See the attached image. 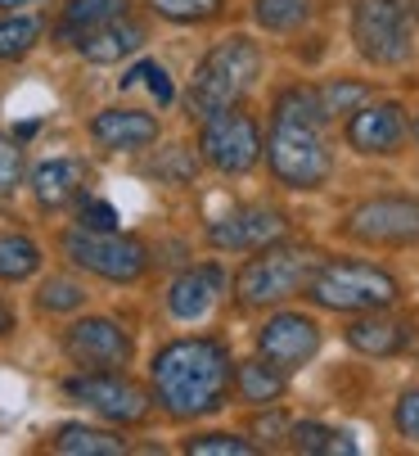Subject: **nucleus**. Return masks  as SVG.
<instances>
[{
  "mask_svg": "<svg viewBox=\"0 0 419 456\" xmlns=\"http://www.w3.org/2000/svg\"><path fill=\"white\" fill-rule=\"evenodd\" d=\"M149 379L167 416L194 420L226 407V394L235 384V362L217 339H176L154 357Z\"/></svg>",
  "mask_w": 419,
  "mask_h": 456,
  "instance_id": "obj_1",
  "label": "nucleus"
},
{
  "mask_svg": "<svg viewBox=\"0 0 419 456\" xmlns=\"http://www.w3.org/2000/svg\"><path fill=\"white\" fill-rule=\"evenodd\" d=\"M325 122L329 109L320 100V91L294 86L275 100V126L266 141V163L270 176L289 190H316L329 181L334 172V154L325 145Z\"/></svg>",
  "mask_w": 419,
  "mask_h": 456,
  "instance_id": "obj_2",
  "label": "nucleus"
},
{
  "mask_svg": "<svg viewBox=\"0 0 419 456\" xmlns=\"http://www.w3.org/2000/svg\"><path fill=\"white\" fill-rule=\"evenodd\" d=\"M257 77H262L257 45L248 37H230V41H222V45H213V50L203 54V63L194 69V82H189L185 104L203 122V118H213L222 109H235Z\"/></svg>",
  "mask_w": 419,
  "mask_h": 456,
  "instance_id": "obj_3",
  "label": "nucleus"
},
{
  "mask_svg": "<svg viewBox=\"0 0 419 456\" xmlns=\"http://www.w3.org/2000/svg\"><path fill=\"white\" fill-rule=\"evenodd\" d=\"M397 276H388L383 267L370 263H347V257H334V263H320L307 281V298L320 303L325 312H379L397 303Z\"/></svg>",
  "mask_w": 419,
  "mask_h": 456,
  "instance_id": "obj_4",
  "label": "nucleus"
},
{
  "mask_svg": "<svg viewBox=\"0 0 419 456\" xmlns=\"http://www.w3.org/2000/svg\"><path fill=\"white\" fill-rule=\"evenodd\" d=\"M316 253L307 244H285L275 240L266 248H257V257L235 276V298L248 303V307H262V303H279V298H294L307 289L311 272H316Z\"/></svg>",
  "mask_w": 419,
  "mask_h": 456,
  "instance_id": "obj_5",
  "label": "nucleus"
},
{
  "mask_svg": "<svg viewBox=\"0 0 419 456\" xmlns=\"http://www.w3.org/2000/svg\"><path fill=\"white\" fill-rule=\"evenodd\" d=\"M352 37L357 50L379 63V69H397L415 54V23L406 0H357L352 5Z\"/></svg>",
  "mask_w": 419,
  "mask_h": 456,
  "instance_id": "obj_6",
  "label": "nucleus"
},
{
  "mask_svg": "<svg viewBox=\"0 0 419 456\" xmlns=\"http://www.w3.org/2000/svg\"><path fill=\"white\" fill-rule=\"evenodd\" d=\"M63 253L73 257L77 267H86V272H95L104 281H117V285L122 281H135L140 272L149 267L145 244L126 240L117 231H86V226H77V231L63 235Z\"/></svg>",
  "mask_w": 419,
  "mask_h": 456,
  "instance_id": "obj_7",
  "label": "nucleus"
},
{
  "mask_svg": "<svg viewBox=\"0 0 419 456\" xmlns=\"http://www.w3.org/2000/svg\"><path fill=\"white\" fill-rule=\"evenodd\" d=\"M342 231L375 244V248H401V244H419V200H401V194H383V200H366L347 213Z\"/></svg>",
  "mask_w": 419,
  "mask_h": 456,
  "instance_id": "obj_8",
  "label": "nucleus"
},
{
  "mask_svg": "<svg viewBox=\"0 0 419 456\" xmlns=\"http://www.w3.org/2000/svg\"><path fill=\"white\" fill-rule=\"evenodd\" d=\"M198 150L203 159L213 163L226 176L248 172L262 159V136H257V122L239 109H222L213 118H203V132H198Z\"/></svg>",
  "mask_w": 419,
  "mask_h": 456,
  "instance_id": "obj_9",
  "label": "nucleus"
},
{
  "mask_svg": "<svg viewBox=\"0 0 419 456\" xmlns=\"http://www.w3.org/2000/svg\"><path fill=\"white\" fill-rule=\"evenodd\" d=\"M63 394L68 398H77L86 407H95L104 420L113 425H135V420H145L149 411V398H145V388L131 384L126 375L117 370H86V375H73L63 384Z\"/></svg>",
  "mask_w": 419,
  "mask_h": 456,
  "instance_id": "obj_10",
  "label": "nucleus"
},
{
  "mask_svg": "<svg viewBox=\"0 0 419 456\" xmlns=\"http://www.w3.org/2000/svg\"><path fill=\"white\" fill-rule=\"evenodd\" d=\"M63 348L82 370H122L131 362V335L109 316H86L63 335Z\"/></svg>",
  "mask_w": 419,
  "mask_h": 456,
  "instance_id": "obj_11",
  "label": "nucleus"
},
{
  "mask_svg": "<svg viewBox=\"0 0 419 456\" xmlns=\"http://www.w3.org/2000/svg\"><path fill=\"white\" fill-rule=\"evenodd\" d=\"M257 348L262 357H270L275 366H285V370H298L316 357L320 348V325L302 312H275L266 325H262V335H257Z\"/></svg>",
  "mask_w": 419,
  "mask_h": 456,
  "instance_id": "obj_12",
  "label": "nucleus"
},
{
  "mask_svg": "<svg viewBox=\"0 0 419 456\" xmlns=\"http://www.w3.org/2000/svg\"><path fill=\"white\" fill-rule=\"evenodd\" d=\"M275 240H285V213L266 208V204H248V208L207 226V244L226 248V253H257Z\"/></svg>",
  "mask_w": 419,
  "mask_h": 456,
  "instance_id": "obj_13",
  "label": "nucleus"
},
{
  "mask_svg": "<svg viewBox=\"0 0 419 456\" xmlns=\"http://www.w3.org/2000/svg\"><path fill=\"white\" fill-rule=\"evenodd\" d=\"M406 141V113L401 104L383 100V104H361L347 118V145L357 154H397Z\"/></svg>",
  "mask_w": 419,
  "mask_h": 456,
  "instance_id": "obj_14",
  "label": "nucleus"
},
{
  "mask_svg": "<svg viewBox=\"0 0 419 456\" xmlns=\"http://www.w3.org/2000/svg\"><path fill=\"white\" fill-rule=\"evenodd\" d=\"M91 185V167L82 159H50L32 172V194L41 208H68Z\"/></svg>",
  "mask_w": 419,
  "mask_h": 456,
  "instance_id": "obj_15",
  "label": "nucleus"
},
{
  "mask_svg": "<svg viewBox=\"0 0 419 456\" xmlns=\"http://www.w3.org/2000/svg\"><path fill=\"white\" fill-rule=\"evenodd\" d=\"M91 136H95V145L117 150V154L122 150H145V145L158 141V122L140 109H104L91 122Z\"/></svg>",
  "mask_w": 419,
  "mask_h": 456,
  "instance_id": "obj_16",
  "label": "nucleus"
},
{
  "mask_svg": "<svg viewBox=\"0 0 419 456\" xmlns=\"http://www.w3.org/2000/svg\"><path fill=\"white\" fill-rule=\"evenodd\" d=\"M342 339L366 357H392V353L406 348V321L388 316L383 307L379 312H357V321H347Z\"/></svg>",
  "mask_w": 419,
  "mask_h": 456,
  "instance_id": "obj_17",
  "label": "nucleus"
},
{
  "mask_svg": "<svg viewBox=\"0 0 419 456\" xmlns=\"http://www.w3.org/2000/svg\"><path fill=\"white\" fill-rule=\"evenodd\" d=\"M222 281H226L222 267H194V272L176 276V285L167 289L172 316H181V321L207 316V312H213V303H217V294H222Z\"/></svg>",
  "mask_w": 419,
  "mask_h": 456,
  "instance_id": "obj_18",
  "label": "nucleus"
},
{
  "mask_svg": "<svg viewBox=\"0 0 419 456\" xmlns=\"http://www.w3.org/2000/svg\"><path fill=\"white\" fill-rule=\"evenodd\" d=\"M140 45H145V28H140L135 19H113V23H104V28H95L91 37L77 41L82 59H91V63H122V59L135 54Z\"/></svg>",
  "mask_w": 419,
  "mask_h": 456,
  "instance_id": "obj_19",
  "label": "nucleus"
},
{
  "mask_svg": "<svg viewBox=\"0 0 419 456\" xmlns=\"http://www.w3.org/2000/svg\"><path fill=\"white\" fill-rule=\"evenodd\" d=\"M126 10H131V0H73V5H63V19H59L54 37L77 45L95 28H104L113 19H126Z\"/></svg>",
  "mask_w": 419,
  "mask_h": 456,
  "instance_id": "obj_20",
  "label": "nucleus"
},
{
  "mask_svg": "<svg viewBox=\"0 0 419 456\" xmlns=\"http://www.w3.org/2000/svg\"><path fill=\"white\" fill-rule=\"evenodd\" d=\"M235 388H239V398L244 403H275L279 394H285V366H275L270 357H253V362H239L235 370Z\"/></svg>",
  "mask_w": 419,
  "mask_h": 456,
  "instance_id": "obj_21",
  "label": "nucleus"
},
{
  "mask_svg": "<svg viewBox=\"0 0 419 456\" xmlns=\"http://www.w3.org/2000/svg\"><path fill=\"white\" fill-rule=\"evenodd\" d=\"M54 452H63V456H122L126 443L117 434H104L91 425H63L54 434Z\"/></svg>",
  "mask_w": 419,
  "mask_h": 456,
  "instance_id": "obj_22",
  "label": "nucleus"
},
{
  "mask_svg": "<svg viewBox=\"0 0 419 456\" xmlns=\"http://www.w3.org/2000/svg\"><path fill=\"white\" fill-rule=\"evenodd\" d=\"M289 447L294 452H311V456H352L357 452V443L347 438V434H338L329 425H316V420L294 425L289 429Z\"/></svg>",
  "mask_w": 419,
  "mask_h": 456,
  "instance_id": "obj_23",
  "label": "nucleus"
},
{
  "mask_svg": "<svg viewBox=\"0 0 419 456\" xmlns=\"http://www.w3.org/2000/svg\"><path fill=\"white\" fill-rule=\"evenodd\" d=\"M253 14L266 32H298L311 19V0H253Z\"/></svg>",
  "mask_w": 419,
  "mask_h": 456,
  "instance_id": "obj_24",
  "label": "nucleus"
},
{
  "mask_svg": "<svg viewBox=\"0 0 419 456\" xmlns=\"http://www.w3.org/2000/svg\"><path fill=\"white\" fill-rule=\"evenodd\" d=\"M41 267V248L28 235H0V281H28Z\"/></svg>",
  "mask_w": 419,
  "mask_h": 456,
  "instance_id": "obj_25",
  "label": "nucleus"
},
{
  "mask_svg": "<svg viewBox=\"0 0 419 456\" xmlns=\"http://www.w3.org/2000/svg\"><path fill=\"white\" fill-rule=\"evenodd\" d=\"M41 37V19L32 14H10L0 19V59H23Z\"/></svg>",
  "mask_w": 419,
  "mask_h": 456,
  "instance_id": "obj_26",
  "label": "nucleus"
},
{
  "mask_svg": "<svg viewBox=\"0 0 419 456\" xmlns=\"http://www.w3.org/2000/svg\"><path fill=\"white\" fill-rule=\"evenodd\" d=\"M36 303H41V312H77V307L86 303V289H82L77 281H68V276H50V281L41 285Z\"/></svg>",
  "mask_w": 419,
  "mask_h": 456,
  "instance_id": "obj_27",
  "label": "nucleus"
},
{
  "mask_svg": "<svg viewBox=\"0 0 419 456\" xmlns=\"http://www.w3.org/2000/svg\"><path fill=\"white\" fill-rule=\"evenodd\" d=\"M185 452L189 456H253L257 447L239 434H203V438H189Z\"/></svg>",
  "mask_w": 419,
  "mask_h": 456,
  "instance_id": "obj_28",
  "label": "nucleus"
},
{
  "mask_svg": "<svg viewBox=\"0 0 419 456\" xmlns=\"http://www.w3.org/2000/svg\"><path fill=\"white\" fill-rule=\"evenodd\" d=\"M149 5L172 23H203L222 10V0H149Z\"/></svg>",
  "mask_w": 419,
  "mask_h": 456,
  "instance_id": "obj_29",
  "label": "nucleus"
},
{
  "mask_svg": "<svg viewBox=\"0 0 419 456\" xmlns=\"http://www.w3.org/2000/svg\"><path fill=\"white\" fill-rule=\"evenodd\" d=\"M19 185H23V150H19L14 136L0 132V204H5Z\"/></svg>",
  "mask_w": 419,
  "mask_h": 456,
  "instance_id": "obj_30",
  "label": "nucleus"
},
{
  "mask_svg": "<svg viewBox=\"0 0 419 456\" xmlns=\"http://www.w3.org/2000/svg\"><path fill=\"white\" fill-rule=\"evenodd\" d=\"M149 176L185 185V181L194 176V159H189V150H181V145H167V150H163V154L149 163Z\"/></svg>",
  "mask_w": 419,
  "mask_h": 456,
  "instance_id": "obj_31",
  "label": "nucleus"
},
{
  "mask_svg": "<svg viewBox=\"0 0 419 456\" xmlns=\"http://www.w3.org/2000/svg\"><path fill=\"white\" fill-rule=\"evenodd\" d=\"M135 82H145V86L154 91L158 104H172V100H176V86H172L167 69H158V63H149V59H145V63H135V69L122 77V86H135Z\"/></svg>",
  "mask_w": 419,
  "mask_h": 456,
  "instance_id": "obj_32",
  "label": "nucleus"
},
{
  "mask_svg": "<svg viewBox=\"0 0 419 456\" xmlns=\"http://www.w3.org/2000/svg\"><path fill=\"white\" fill-rule=\"evenodd\" d=\"M320 100H325V109H329V118H334V113H357V109L370 100V91H366V86L334 82V86H325V91H320Z\"/></svg>",
  "mask_w": 419,
  "mask_h": 456,
  "instance_id": "obj_33",
  "label": "nucleus"
},
{
  "mask_svg": "<svg viewBox=\"0 0 419 456\" xmlns=\"http://www.w3.org/2000/svg\"><path fill=\"white\" fill-rule=\"evenodd\" d=\"M77 222H82L86 231H117V213H113V204H104V200H82Z\"/></svg>",
  "mask_w": 419,
  "mask_h": 456,
  "instance_id": "obj_34",
  "label": "nucleus"
},
{
  "mask_svg": "<svg viewBox=\"0 0 419 456\" xmlns=\"http://www.w3.org/2000/svg\"><path fill=\"white\" fill-rule=\"evenodd\" d=\"M397 429H401L406 438H415V443H419V388L401 394V403H397Z\"/></svg>",
  "mask_w": 419,
  "mask_h": 456,
  "instance_id": "obj_35",
  "label": "nucleus"
},
{
  "mask_svg": "<svg viewBox=\"0 0 419 456\" xmlns=\"http://www.w3.org/2000/svg\"><path fill=\"white\" fill-rule=\"evenodd\" d=\"M257 434H275V438H279V434H289V425H285V416L275 411V416H266V420L257 425Z\"/></svg>",
  "mask_w": 419,
  "mask_h": 456,
  "instance_id": "obj_36",
  "label": "nucleus"
},
{
  "mask_svg": "<svg viewBox=\"0 0 419 456\" xmlns=\"http://www.w3.org/2000/svg\"><path fill=\"white\" fill-rule=\"evenodd\" d=\"M36 126H41V122H19V126H14V141H19V145L32 141V136H36Z\"/></svg>",
  "mask_w": 419,
  "mask_h": 456,
  "instance_id": "obj_37",
  "label": "nucleus"
},
{
  "mask_svg": "<svg viewBox=\"0 0 419 456\" xmlns=\"http://www.w3.org/2000/svg\"><path fill=\"white\" fill-rule=\"evenodd\" d=\"M10 330H14V312H10L5 303H0V339H5Z\"/></svg>",
  "mask_w": 419,
  "mask_h": 456,
  "instance_id": "obj_38",
  "label": "nucleus"
},
{
  "mask_svg": "<svg viewBox=\"0 0 419 456\" xmlns=\"http://www.w3.org/2000/svg\"><path fill=\"white\" fill-rule=\"evenodd\" d=\"M19 5H32V0H0V10H19Z\"/></svg>",
  "mask_w": 419,
  "mask_h": 456,
  "instance_id": "obj_39",
  "label": "nucleus"
},
{
  "mask_svg": "<svg viewBox=\"0 0 419 456\" xmlns=\"http://www.w3.org/2000/svg\"><path fill=\"white\" fill-rule=\"evenodd\" d=\"M415 136H419V118H415Z\"/></svg>",
  "mask_w": 419,
  "mask_h": 456,
  "instance_id": "obj_40",
  "label": "nucleus"
},
{
  "mask_svg": "<svg viewBox=\"0 0 419 456\" xmlns=\"http://www.w3.org/2000/svg\"><path fill=\"white\" fill-rule=\"evenodd\" d=\"M415 10H419V0H415Z\"/></svg>",
  "mask_w": 419,
  "mask_h": 456,
  "instance_id": "obj_41",
  "label": "nucleus"
}]
</instances>
